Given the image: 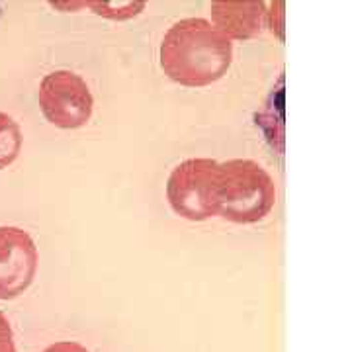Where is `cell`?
I'll use <instances>...</instances> for the list:
<instances>
[{"mask_svg":"<svg viewBox=\"0 0 352 352\" xmlns=\"http://www.w3.org/2000/svg\"><path fill=\"white\" fill-rule=\"evenodd\" d=\"M214 204L215 215L231 223H258L276 204V184L272 176L251 159L217 163Z\"/></svg>","mask_w":352,"mask_h":352,"instance_id":"7a4b0ae2","label":"cell"},{"mask_svg":"<svg viewBox=\"0 0 352 352\" xmlns=\"http://www.w3.org/2000/svg\"><path fill=\"white\" fill-rule=\"evenodd\" d=\"M161 69L176 85L210 87L233 63V43L204 18H184L168 28L161 51Z\"/></svg>","mask_w":352,"mask_h":352,"instance_id":"6da1fadb","label":"cell"},{"mask_svg":"<svg viewBox=\"0 0 352 352\" xmlns=\"http://www.w3.org/2000/svg\"><path fill=\"white\" fill-rule=\"evenodd\" d=\"M38 261V247L28 231L0 227V300H14L32 286Z\"/></svg>","mask_w":352,"mask_h":352,"instance_id":"5b68a950","label":"cell"},{"mask_svg":"<svg viewBox=\"0 0 352 352\" xmlns=\"http://www.w3.org/2000/svg\"><path fill=\"white\" fill-rule=\"evenodd\" d=\"M214 25L231 39L256 38L266 25V2L258 0H215L210 6Z\"/></svg>","mask_w":352,"mask_h":352,"instance_id":"8992f818","label":"cell"},{"mask_svg":"<svg viewBox=\"0 0 352 352\" xmlns=\"http://www.w3.org/2000/svg\"><path fill=\"white\" fill-rule=\"evenodd\" d=\"M215 173L214 159H186L173 168L166 182V200L178 217L188 221L214 217Z\"/></svg>","mask_w":352,"mask_h":352,"instance_id":"3957f363","label":"cell"},{"mask_svg":"<svg viewBox=\"0 0 352 352\" xmlns=\"http://www.w3.org/2000/svg\"><path fill=\"white\" fill-rule=\"evenodd\" d=\"M22 151V131L8 113L0 112V170L10 166Z\"/></svg>","mask_w":352,"mask_h":352,"instance_id":"52a82bcc","label":"cell"},{"mask_svg":"<svg viewBox=\"0 0 352 352\" xmlns=\"http://www.w3.org/2000/svg\"><path fill=\"white\" fill-rule=\"evenodd\" d=\"M43 352H88L82 344H78L75 340H63V342H55L47 346Z\"/></svg>","mask_w":352,"mask_h":352,"instance_id":"9c48e42d","label":"cell"},{"mask_svg":"<svg viewBox=\"0 0 352 352\" xmlns=\"http://www.w3.org/2000/svg\"><path fill=\"white\" fill-rule=\"evenodd\" d=\"M0 352H16L10 321L6 319V315L2 311H0Z\"/></svg>","mask_w":352,"mask_h":352,"instance_id":"ba28073f","label":"cell"},{"mask_svg":"<svg viewBox=\"0 0 352 352\" xmlns=\"http://www.w3.org/2000/svg\"><path fill=\"white\" fill-rule=\"evenodd\" d=\"M39 108L51 126L78 129L92 118L94 98L88 85L73 71H53L39 85Z\"/></svg>","mask_w":352,"mask_h":352,"instance_id":"277c9868","label":"cell"}]
</instances>
